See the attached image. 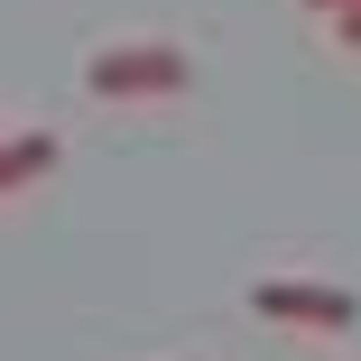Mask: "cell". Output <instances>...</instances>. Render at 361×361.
<instances>
[{"mask_svg":"<svg viewBox=\"0 0 361 361\" xmlns=\"http://www.w3.org/2000/svg\"><path fill=\"white\" fill-rule=\"evenodd\" d=\"M185 84H195V56L167 37H111L102 56H84V93H102V102H158Z\"/></svg>","mask_w":361,"mask_h":361,"instance_id":"1","label":"cell"},{"mask_svg":"<svg viewBox=\"0 0 361 361\" xmlns=\"http://www.w3.org/2000/svg\"><path fill=\"white\" fill-rule=\"evenodd\" d=\"M250 315H269V324H315V334H352V324H361V297L334 287V278H259V287H250Z\"/></svg>","mask_w":361,"mask_h":361,"instance_id":"2","label":"cell"},{"mask_svg":"<svg viewBox=\"0 0 361 361\" xmlns=\"http://www.w3.org/2000/svg\"><path fill=\"white\" fill-rule=\"evenodd\" d=\"M56 158H65L56 130H0V204L19 185H37V176H56Z\"/></svg>","mask_w":361,"mask_h":361,"instance_id":"3","label":"cell"},{"mask_svg":"<svg viewBox=\"0 0 361 361\" xmlns=\"http://www.w3.org/2000/svg\"><path fill=\"white\" fill-rule=\"evenodd\" d=\"M334 37H343V47L361 56V10H343V19H334Z\"/></svg>","mask_w":361,"mask_h":361,"instance_id":"4","label":"cell"},{"mask_svg":"<svg viewBox=\"0 0 361 361\" xmlns=\"http://www.w3.org/2000/svg\"><path fill=\"white\" fill-rule=\"evenodd\" d=\"M306 10H324V19H343V10H361V0H306Z\"/></svg>","mask_w":361,"mask_h":361,"instance_id":"5","label":"cell"}]
</instances>
